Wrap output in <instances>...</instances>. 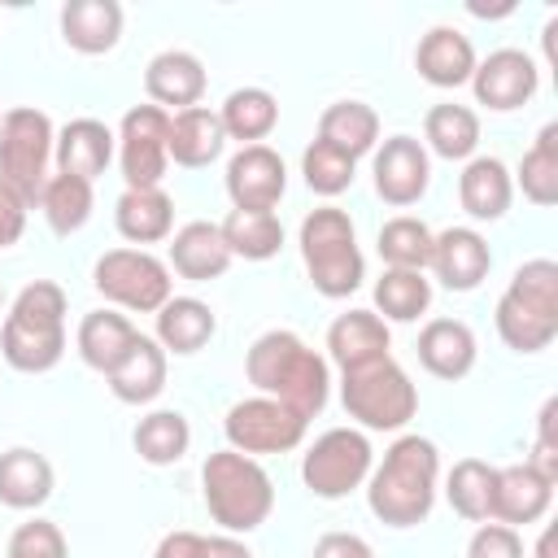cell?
Here are the masks:
<instances>
[{
  "mask_svg": "<svg viewBox=\"0 0 558 558\" xmlns=\"http://www.w3.org/2000/svg\"><path fill=\"white\" fill-rule=\"evenodd\" d=\"M244 375L262 397H275L292 405L301 418L323 414L331 397V371L318 349H310L296 331L270 327L262 331L244 353Z\"/></svg>",
  "mask_w": 558,
  "mask_h": 558,
  "instance_id": "obj_1",
  "label": "cell"
},
{
  "mask_svg": "<svg viewBox=\"0 0 558 558\" xmlns=\"http://www.w3.org/2000/svg\"><path fill=\"white\" fill-rule=\"evenodd\" d=\"M440 453L427 436H397L366 475V506L388 527H418L436 506Z\"/></svg>",
  "mask_w": 558,
  "mask_h": 558,
  "instance_id": "obj_2",
  "label": "cell"
},
{
  "mask_svg": "<svg viewBox=\"0 0 558 558\" xmlns=\"http://www.w3.org/2000/svg\"><path fill=\"white\" fill-rule=\"evenodd\" d=\"M65 288L52 279L26 283L0 327V357L22 375H44L65 357Z\"/></svg>",
  "mask_w": 558,
  "mask_h": 558,
  "instance_id": "obj_3",
  "label": "cell"
},
{
  "mask_svg": "<svg viewBox=\"0 0 558 558\" xmlns=\"http://www.w3.org/2000/svg\"><path fill=\"white\" fill-rule=\"evenodd\" d=\"M497 336L514 353H541L558 340V262H523L493 310Z\"/></svg>",
  "mask_w": 558,
  "mask_h": 558,
  "instance_id": "obj_4",
  "label": "cell"
},
{
  "mask_svg": "<svg viewBox=\"0 0 558 558\" xmlns=\"http://www.w3.org/2000/svg\"><path fill=\"white\" fill-rule=\"evenodd\" d=\"M201 497H205L209 519L222 532H231V536L262 527L270 519V510H275L270 475L262 471L257 458L235 453V449H218V453L205 458V466H201Z\"/></svg>",
  "mask_w": 558,
  "mask_h": 558,
  "instance_id": "obj_5",
  "label": "cell"
},
{
  "mask_svg": "<svg viewBox=\"0 0 558 558\" xmlns=\"http://www.w3.org/2000/svg\"><path fill=\"white\" fill-rule=\"evenodd\" d=\"M301 262H305V275L314 283L318 296L327 301H344L349 292L362 288L366 279V257L357 248V231H353V218L340 209V205H318L301 218Z\"/></svg>",
  "mask_w": 558,
  "mask_h": 558,
  "instance_id": "obj_6",
  "label": "cell"
},
{
  "mask_svg": "<svg viewBox=\"0 0 558 558\" xmlns=\"http://www.w3.org/2000/svg\"><path fill=\"white\" fill-rule=\"evenodd\" d=\"M340 405L362 432H401L418 410V388L405 366L384 357L340 375Z\"/></svg>",
  "mask_w": 558,
  "mask_h": 558,
  "instance_id": "obj_7",
  "label": "cell"
},
{
  "mask_svg": "<svg viewBox=\"0 0 558 558\" xmlns=\"http://www.w3.org/2000/svg\"><path fill=\"white\" fill-rule=\"evenodd\" d=\"M52 118L35 105H13L0 118V187H9L26 209L39 205L52 161Z\"/></svg>",
  "mask_w": 558,
  "mask_h": 558,
  "instance_id": "obj_8",
  "label": "cell"
},
{
  "mask_svg": "<svg viewBox=\"0 0 558 558\" xmlns=\"http://www.w3.org/2000/svg\"><path fill=\"white\" fill-rule=\"evenodd\" d=\"M92 283L109 305L131 310V314H157L174 296L170 266L148 248H109V253H100L96 266H92Z\"/></svg>",
  "mask_w": 558,
  "mask_h": 558,
  "instance_id": "obj_9",
  "label": "cell"
},
{
  "mask_svg": "<svg viewBox=\"0 0 558 558\" xmlns=\"http://www.w3.org/2000/svg\"><path fill=\"white\" fill-rule=\"evenodd\" d=\"M375 466V449L362 427H327L301 458V480L314 497L340 501L366 484Z\"/></svg>",
  "mask_w": 558,
  "mask_h": 558,
  "instance_id": "obj_10",
  "label": "cell"
},
{
  "mask_svg": "<svg viewBox=\"0 0 558 558\" xmlns=\"http://www.w3.org/2000/svg\"><path fill=\"white\" fill-rule=\"evenodd\" d=\"M310 418H301L292 405L275 401V397H244L227 410L222 418V436L227 449L248 453V458H266V453H292L305 440Z\"/></svg>",
  "mask_w": 558,
  "mask_h": 558,
  "instance_id": "obj_11",
  "label": "cell"
},
{
  "mask_svg": "<svg viewBox=\"0 0 558 558\" xmlns=\"http://www.w3.org/2000/svg\"><path fill=\"white\" fill-rule=\"evenodd\" d=\"M118 166L126 187H161L166 170H170V113L157 105H135L122 113L118 126Z\"/></svg>",
  "mask_w": 558,
  "mask_h": 558,
  "instance_id": "obj_12",
  "label": "cell"
},
{
  "mask_svg": "<svg viewBox=\"0 0 558 558\" xmlns=\"http://www.w3.org/2000/svg\"><path fill=\"white\" fill-rule=\"evenodd\" d=\"M371 174H375L379 201L405 209V205L423 201V192L432 183V153L414 135H388L371 153Z\"/></svg>",
  "mask_w": 558,
  "mask_h": 558,
  "instance_id": "obj_13",
  "label": "cell"
},
{
  "mask_svg": "<svg viewBox=\"0 0 558 558\" xmlns=\"http://www.w3.org/2000/svg\"><path fill=\"white\" fill-rule=\"evenodd\" d=\"M541 87V70L523 48H497L484 61H475L471 74V92L480 105H488L493 113H514L523 109Z\"/></svg>",
  "mask_w": 558,
  "mask_h": 558,
  "instance_id": "obj_14",
  "label": "cell"
},
{
  "mask_svg": "<svg viewBox=\"0 0 558 558\" xmlns=\"http://www.w3.org/2000/svg\"><path fill=\"white\" fill-rule=\"evenodd\" d=\"M227 196L235 209H270L288 192V166L270 144H244L227 161Z\"/></svg>",
  "mask_w": 558,
  "mask_h": 558,
  "instance_id": "obj_15",
  "label": "cell"
},
{
  "mask_svg": "<svg viewBox=\"0 0 558 558\" xmlns=\"http://www.w3.org/2000/svg\"><path fill=\"white\" fill-rule=\"evenodd\" d=\"M554 506V480H545L532 462H514V466H497L493 480V514L488 523H506V527H527L541 523Z\"/></svg>",
  "mask_w": 558,
  "mask_h": 558,
  "instance_id": "obj_16",
  "label": "cell"
},
{
  "mask_svg": "<svg viewBox=\"0 0 558 558\" xmlns=\"http://www.w3.org/2000/svg\"><path fill=\"white\" fill-rule=\"evenodd\" d=\"M449 292H475L493 270V248L475 227H445L432 240V266H427Z\"/></svg>",
  "mask_w": 558,
  "mask_h": 558,
  "instance_id": "obj_17",
  "label": "cell"
},
{
  "mask_svg": "<svg viewBox=\"0 0 558 558\" xmlns=\"http://www.w3.org/2000/svg\"><path fill=\"white\" fill-rule=\"evenodd\" d=\"M205 65L187 48H166L144 65V92L157 109H192L205 96Z\"/></svg>",
  "mask_w": 558,
  "mask_h": 558,
  "instance_id": "obj_18",
  "label": "cell"
},
{
  "mask_svg": "<svg viewBox=\"0 0 558 558\" xmlns=\"http://www.w3.org/2000/svg\"><path fill=\"white\" fill-rule=\"evenodd\" d=\"M388 349H392V331H388V323H384L375 310L336 314V323L327 327V353H331V362L340 366V375L392 357Z\"/></svg>",
  "mask_w": 558,
  "mask_h": 558,
  "instance_id": "obj_19",
  "label": "cell"
},
{
  "mask_svg": "<svg viewBox=\"0 0 558 558\" xmlns=\"http://www.w3.org/2000/svg\"><path fill=\"white\" fill-rule=\"evenodd\" d=\"M231 262H235V257H231V248H227L218 222L196 218V222H183V227L170 235V262H166V266H170L179 279L209 283V279H222Z\"/></svg>",
  "mask_w": 558,
  "mask_h": 558,
  "instance_id": "obj_20",
  "label": "cell"
},
{
  "mask_svg": "<svg viewBox=\"0 0 558 558\" xmlns=\"http://www.w3.org/2000/svg\"><path fill=\"white\" fill-rule=\"evenodd\" d=\"M118 153V140L113 131L100 122V118H74L57 131V144H52V161L61 174H74V179H96L105 174V166L113 161Z\"/></svg>",
  "mask_w": 558,
  "mask_h": 558,
  "instance_id": "obj_21",
  "label": "cell"
},
{
  "mask_svg": "<svg viewBox=\"0 0 558 558\" xmlns=\"http://www.w3.org/2000/svg\"><path fill=\"white\" fill-rule=\"evenodd\" d=\"M475 48L458 26H432L414 48V70L432 87H462L475 74Z\"/></svg>",
  "mask_w": 558,
  "mask_h": 558,
  "instance_id": "obj_22",
  "label": "cell"
},
{
  "mask_svg": "<svg viewBox=\"0 0 558 558\" xmlns=\"http://www.w3.org/2000/svg\"><path fill=\"white\" fill-rule=\"evenodd\" d=\"M414 349H418L423 371L436 375V379H462V375H471V366L480 357L475 331L462 318H432V323H423Z\"/></svg>",
  "mask_w": 558,
  "mask_h": 558,
  "instance_id": "obj_23",
  "label": "cell"
},
{
  "mask_svg": "<svg viewBox=\"0 0 558 558\" xmlns=\"http://www.w3.org/2000/svg\"><path fill=\"white\" fill-rule=\"evenodd\" d=\"M113 227L131 248L161 244L174 235V201L161 187H126L113 205Z\"/></svg>",
  "mask_w": 558,
  "mask_h": 558,
  "instance_id": "obj_24",
  "label": "cell"
},
{
  "mask_svg": "<svg viewBox=\"0 0 558 558\" xmlns=\"http://www.w3.org/2000/svg\"><path fill=\"white\" fill-rule=\"evenodd\" d=\"M61 39L83 57L113 52L122 39V4L118 0H70L61 4Z\"/></svg>",
  "mask_w": 558,
  "mask_h": 558,
  "instance_id": "obj_25",
  "label": "cell"
},
{
  "mask_svg": "<svg viewBox=\"0 0 558 558\" xmlns=\"http://www.w3.org/2000/svg\"><path fill=\"white\" fill-rule=\"evenodd\" d=\"M166 148H170V161L183 166V170H201V166L218 161L222 148H227L218 109L192 105V109L170 113V140H166Z\"/></svg>",
  "mask_w": 558,
  "mask_h": 558,
  "instance_id": "obj_26",
  "label": "cell"
},
{
  "mask_svg": "<svg viewBox=\"0 0 558 558\" xmlns=\"http://www.w3.org/2000/svg\"><path fill=\"white\" fill-rule=\"evenodd\" d=\"M458 201L475 222H497L506 218L514 201V179L501 157H471L458 174Z\"/></svg>",
  "mask_w": 558,
  "mask_h": 558,
  "instance_id": "obj_27",
  "label": "cell"
},
{
  "mask_svg": "<svg viewBox=\"0 0 558 558\" xmlns=\"http://www.w3.org/2000/svg\"><path fill=\"white\" fill-rule=\"evenodd\" d=\"M52 462L39 449L13 445L0 453V506L9 510H39L52 497Z\"/></svg>",
  "mask_w": 558,
  "mask_h": 558,
  "instance_id": "obj_28",
  "label": "cell"
},
{
  "mask_svg": "<svg viewBox=\"0 0 558 558\" xmlns=\"http://www.w3.org/2000/svg\"><path fill=\"white\" fill-rule=\"evenodd\" d=\"M109 379V392L122 401V405H148L161 397L166 388V349L140 331V340L131 344V353L105 375Z\"/></svg>",
  "mask_w": 558,
  "mask_h": 558,
  "instance_id": "obj_29",
  "label": "cell"
},
{
  "mask_svg": "<svg viewBox=\"0 0 558 558\" xmlns=\"http://www.w3.org/2000/svg\"><path fill=\"white\" fill-rule=\"evenodd\" d=\"M218 331V314L201 301V296H170L161 310H157V344L166 353H179V357H192L201 353Z\"/></svg>",
  "mask_w": 558,
  "mask_h": 558,
  "instance_id": "obj_30",
  "label": "cell"
},
{
  "mask_svg": "<svg viewBox=\"0 0 558 558\" xmlns=\"http://www.w3.org/2000/svg\"><path fill=\"white\" fill-rule=\"evenodd\" d=\"M135 340H140L135 323H131L126 314H118V310H92V314H83L78 336H74L83 366H92V371H100V375H109V371L131 353Z\"/></svg>",
  "mask_w": 558,
  "mask_h": 558,
  "instance_id": "obj_31",
  "label": "cell"
},
{
  "mask_svg": "<svg viewBox=\"0 0 558 558\" xmlns=\"http://www.w3.org/2000/svg\"><path fill=\"white\" fill-rule=\"evenodd\" d=\"M423 148L445 161H471L480 148V118L458 100H440L423 118Z\"/></svg>",
  "mask_w": 558,
  "mask_h": 558,
  "instance_id": "obj_32",
  "label": "cell"
},
{
  "mask_svg": "<svg viewBox=\"0 0 558 558\" xmlns=\"http://www.w3.org/2000/svg\"><path fill=\"white\" fill-rule=\"evenodd\" d=\"M318 140L357 161L379 144V113L366 100H331L318 113Z\"/></svg>",
  "mask_w": 558,
  "mask_h": 558,
  "instance_id": "obj_33",
  "label": "cell"
},
{
  "mask_svg": "<svg viewBox=\"0 0 558 558\" xmlns=\"http://www.w3.org/2000/svg\"><path fill=\"white\" fill-rule=\"evenodd\" d=\"M218 122H222V135L227 140H240V148L244 144H262L279 126V100L266 87H235L222 100Z\"/></svg>",
  "mask_w": 558,
  "mask_h": 558,
  "instance_id": "obj_34",
  "label": "cell"
},
{
  "mask_svg": "<svg viewBox=\"0 0 558 558\" xmlns=\"http://www.w3.org/2000/svg\"><path fill=\"white\" fill-rule=\"evenodd\" d=\"M218 231L231 257H244V262H270L283 248V222L270 209H231L218 222Z\"/></svg>",
  "mask_w": 558,
  "mask_h": 558,
  "instance_id": "obj_35",
  "label": "cell"
},
{
  "mask_svg": "<svg viewBox=\"0 0 558 558\" xmlns=\"http://www.w3.org/2000/svg\"><path fill=\"white\" fill-rule=\"evenodd\" d=\"M131 445H135L140 462H148V466H174L187 453V445H192V427H187V418L179 410H153V414H144L135 423Z\"/></svg>",
  "mask_w": 558,
  "mask_h": 558,
  "instance_id": "obj_36",
  "label": "cell"
},
{
  "mask_svg": "<svg viewBox=\"0 0 558 558\" xmlns=\"http://www.w3.org/2000/svg\"><path fill=\"white\" fill-rule=\"evenodd\" d=\"M92 183L87 179H74V174H48L44 192H39V209H44V222L52 227V235H74L87 227L92 218Z\"/></svg>",
  "mask_w": 558,
  "mask_h": 558,
  "instance_id": "obj_37",
  "label": "cell"
},
{
  "mask_svg": "<svg viewBox=\"0 0 558 558\" xmlns=\"http://www.w3.org/2000/svg\"><path fill=\"white\" fill-rule=\"evenodd\" d=\"M493 480H497V466H488L484 458H462L445 475V501L453 506L458 519L488 523V514H493Z\"/></svg>",
  "mask_w": 558,
  "mask_h": 558,
  "instance_id": "obj_38",
  "label": "cell"
},
{
  "mask_svg": "<svg viewBox=\"0 0 558 558\" xmlns=\"http://www.w3.org/2000/svg\"><path fill=\"white\" fill-rule=\"evenodd\" d=\"M519 187H523V196L532 201V205H541V209H549L554 201H558V122H545L541 131H536V140H532V148L523 153V161H519V170L510 174Z\"/></svg>",
  "mask_w": 558,
  "mask_h": 558,
  "instance_id": "obj_39",
  "label": "cell"
},
{
  "mask_svg": "<svg viewBox=\"0 0 558 558\" xmlns=\"http://www.w3.org/2000/svg\"><path fill=\"white\" fill-rule=\"evenodd\" d=\"M432 227L423 218H410V214H397L379 227L375 235V248L384 257L388 270H427L432 266Z\"/></svg>",
  "mask_w": 558,
  "mask_h": 558,
  "instance_id": "obj_40",
  "label": "cell"
},
{
  "mask_svg": "<svg viewBox=\"0 0 558 558\" xmlns=\"http://www.w3.org/2000/svg\"><path fill=\"white\" fill-rule=\"evenodd\" d=\"M432 305V279L423 270H388L375 279V314L384 323H414Z\"/></svg>",
  "mask_w": 558,
  "mask_h": 558,
  "instance_id": "obj_41",
  "label": "cell"
},
{
  "mask_svg": "<svg viewBox=\"0 0 558 558\" xmlns=\"http://www.w3.org/2000/svg\"><path fill=\"white\" fill-rule=\"evenodd\" d=\"M301 174H305V187H310L314 196H327V201H331V196H340V192L353 187L357 161H353L349 153H340V148L314 140V144L301 153Z\"/></svg>",
  "mask_w": 558,
  "mask_h": 558,
  "instance_id": "obj_42",
  "label": "cell"
},
{
  "mask_svg": "<svg viewBox=\"0 0 558 558\" xmlns=\"http://www.w3.org/2000/svg\"><path fill=\"white\" fill-rule=\"evenodd\" d=\"M153 558H253V549L244 541H235L231 532L222 536H201V532H166L153 549Z\"/></svg>",
  "mask_w": 558,
  "mask_h": 558,
  "instance_id": "obj_43",
  "label": "cell"
},
{
  "mask_svg": "<svg viewBox=\"0 0 558 558\" xmlns=\"http://www.w3.org/2000/svg\"><path fill=\"white\" fill-rule=\"evenodd\" d=\"M4 558H70V545L52 519H26L13 527Z\"/></svg>",
  "mask_w": 558,
  "mask_h": 558,
  "instance_id": "obj_44",
  "label": "cell"
},
{
  "mask_svg": "<svg viewBox=\"0 0 558 558\" xmlns=\"http://www.w3.org/2000/svg\"><path fill=\"white\" fill-rule=\"evenodd\" d=\"M466 558H527L519 527L506 523H480L466 541Z\"/></svg>",
  "mask_w": 558,
  "mask_h": 558,
  "instance_id": "obj_45",
  "label": "cell"
},
{
  "mask_svg": "<svg viewBox=\"0 0 558 558\" xmlns=\"http://www.w3.org/2000/svg\"><path fill=\"white\" fill-rule=\"evenodd\" d=\"M554 423H558V397H549L541 405V418H536V449H532V466L558 484V436H554Z\"/></svg>",
  "mask_w": 558,
  "mask_h": 558,
  "instance_id": "obj_46",
  "label": "cell"
},
{
  "mask_svg": "<svg viewBox=\"0 0 558 558\" xmlns=\"http://www.w3.org/2000/svg\"><path fill=\"white\" fill-rule=\"evenodd\" d=\"M310 558H375V549L357 532H327V536L314 541V554Z\"/></svg>",
  "mask_w": 558,
  "mask_h": 558,
  "instance_id": "obj_47",
  "label": "cell"
},
{
  "mask_svg": "<svg viewBox=\"0 0 558 558\" xmlns=\"http://www.w3.org/2000/svg\"><path fill=\"white\" fill-rule=\"evenodd\" d=\"M22 231H26V205H22L9 187H0V253H4L9 244H17Z\"/></svg>",
  "mask_w": 558,
  "mask_h": 558,
  "instance_id": "obj_48",
  "label": "cell"
},
{
  "mask_svg": "<svg viewBox=\"0 0 558 558\" xmlns=\"http://www.w3.org/2000/svg\"><path fill=\"white\" fill-rule=\"evenodd\" d=\"M536 558H554V532H541V541H536Z\"/></svg>",
  "mask_w": 558,
  "mask_h": 558,
  "instance_id": "obj_49",
  "label": "cell"
},
{
  "mask_svg": "<svg viewBox=\"0 0 558 558\" xmlns=\"http://www.w3.org/2000/svg\"><path fill=\"white\" fill-rule=\"evenodd\" d=\"M0 310H4V288H0Z\"/></svg>",
  "mask_w": 558,
  "mask_h": 558,
  "instance_id": "obj_50",
  "label": "cell"
},
{
  "mask_svg": "<svg viewBox=\"0 0 558 558\" xmlns=\"http://www.w3.org/2000/svg\"><path fill=\"white\" fill-rule=\"evenodd\" d=\"M0 118H4V113H0Z\"/></svg>",
  "mask_w": 558,
  "mask_h": 558,
  "instance_id": "obj_51",
  "label": "cell"
}]
</instances>
